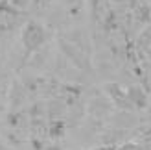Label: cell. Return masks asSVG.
I'll return each mask as SVG.
<instances>
[{
	"label": "cell",
	"instance_id": "cell-1",
	"mask_svg": "<svg viewBox=\"0 0 151 150\" xmlns=\"http://www.w3.org/2000/svg\"><path fill=\"white\" fill-rule=\"evenodd\" d=\"M46 41V32L37 22H28L22 30V44L28 50H37L41 44Z\"/></svg>",
	"mask_w": 151,
	"mask_h": 150
},
{
	"label": "cell",
	"instance_id": "cell-2",
	"mask_svg": "<svg viewBox=\"0 0 151 150\" xmlns=\"http://www.w3.org/2000/svg\"><path fill=\"white\" fill-rule=\"evenodd\" d=\"M127 100H129V106H134V108H140L146 104V95L142 93L140 87H133L127 91Z\"/></svg>",
	"mask_w": 151,
	"mask_h": 150
},
{
	"label": "cell",
	"instance_id": "cell-3",
	"mask_svg": "<svg viewBox=\"0 0 151 150\" xmlns=\"http://www.w3.org/2000/svg\"><path fill=\"white\" fill-rule=\"evenodd\" d=\"M118 150H144L142 146H138L137 143H125V145H122Z\"/></svg>",
	"mask_w": 151,
	"mask_h": 150
}]
</instances>
